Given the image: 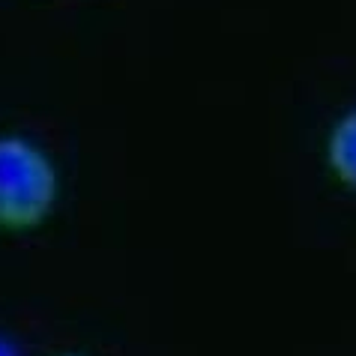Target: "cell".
Instances as JSON below:
<instances>
[{
  "label": "cell",
  "instance_id": "1",
  "mask_svg": "<svg viewBox=\"0 0 356 356\" xmlns=\"http://www.w3.org/2000/svg\"><path fill=\"white\" fill-rule=\"evenodd\" d=\"M60 177L42 147L22 135L0 138V231H33L51 216Z\"/></svg>",
  "mask_w": 356,
  "mask_h": 356
},
{
  "label": "cell",
  "instance_id": "2",
  "mask_svg": "<svg viewBox=\"0 0 356 356\" xmlns=\"http://www.w3.org/2000/svg\"><path fill=\"white\" fill-rule=\"evenodd\" d=\"M326 168L344 189L356 195V108L344 111L326 135Z\"/></svg>",
  "mask_w": 356,
  "mask_h": 356
},
{
  "label": "cell",
  "instance_id": "3",
  "mask_svg": "<svg viewBox=\"0 0 356 356\" xmlns=\"http://www.w3.org/2000/svg\"><path fill=\"white\" fill-rule=\"evenodd\" d=\"M0 356H18V353L13 350V344H9V341H3V339H0Z\"/></svg>",
  "mask_w": 356,
  "mask_h": 356
},
{
  "label": "cell",
  "instance_id": "4",
  "mask_svg": "<svg viewBox=\"0 0 356 356\" xmlns=\"http://www.w3.org/2000/svg\"><path fill=\"white\" fill-rule=\"evenodd\" d=\"M60 356H84V353H60Z\"/></svg>",
  "mask_w": 356,
  "mask_h": 356
}]
</instances>
